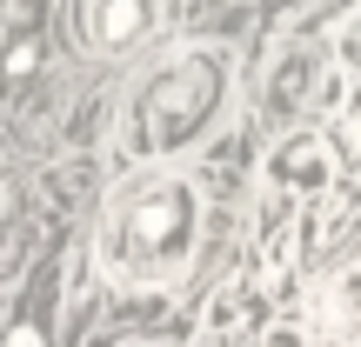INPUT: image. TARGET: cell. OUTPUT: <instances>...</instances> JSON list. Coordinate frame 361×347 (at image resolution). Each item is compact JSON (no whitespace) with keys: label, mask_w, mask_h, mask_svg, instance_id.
Wrapping results in <instances>:
<instances>
[{"label":"cell","mask_w":361,"mask_h":347,"mask_svg":"<svg viewBox=\"0 0 361 347\" xmlns=\"http://www.w3.org/2000/svg\"><path fill=\"white\" fill-rule=\"evenodd\" d=\"M328 53H335L341 74H361V0L335 20V34H328Z\"/></svg>","instance_id":"obj_8"},{"label":"cell","mask_w":361,"mask_h":347,"mask_svg":"<svg viewBox=\"0 0 361 347\" xmlns=\"http://www.w3.org/2000/svg\"><path fill=\"white\" fill-rule=\"evenodd\" d=\"M34 61H40V47L34 40H13V53H7V74L20 80V74H34Z\"/></svg>","instance_id":"obj_9"},{"label":"cell","mask_w":361,"mask_h":347,"mask_svg":"<svg viewBox=\"0 0 361 347\" xmlns=\"http://www.w3.org/2000/svg\"><path fill=\"white\" fill-rule=\"evenodd\" d=\"M314 321L328 341H361V274H335L314 294Z\"/></svg>","instance_id":"obj_5"},{"label":"cell","mask_w":361,"mask_h":347,"mask_svg":"<svg viewBox=\"0 0 361 347\" xmlns=\"http://www.w3.org/2000/svg\"><path fill=\"white\" fill-rule=\"evenodd\" d=\"M335 180H341V160H335V141L322 127H295V134L274 141V154H268V187L274 194L314 207V201L335 194Z\"/></svg>","instance_id":"obj_3"},{"label":"cell","mask_w":361,"mask_h":347,"mask_svg":"<svg viewBox=\"0 0 361 347\" xmlns=\"http://www.w3.org/2000/svg\"><path fill=\"white\" fill-rule=\"evenodd\" d=\"M161 27V0H87L80 7V40L94 53H128Z\"/></svg>","instance_id":"obj_4"},{"label":"cell","mask_w":361,"mask_h":347,"mask_svg":"<svg viewBox=\"0 0 361 347\" xmlns=\"http://www.w3.org/2000/svg\"><path fill=\"white\" fill-rule=\"evenodd\" d=\"M261 347H314V341L301 334V327H288V321H281V327H268V334H261Z\"/></svg>","instance_id":"obj_10"},{"label":"cell","mask_w":361,"mask_h":347,"mask_svg":"<svg viewBox=\"0 0 361 347\" xmlns=\"http://www.w3.org/2000/svg\"><path fill=\"white\" fill-rule=\"evenodd\" d=\"M228 87H234V61L221 47H180L174 61H161L128 107V160H168L194 147L221 120Z\"/></svg>","instance_id":"obj_2"},{"label":"cell","mask_w":361,"mask_h":347,"mask_svg":"<svg viewBox=\"0 0 361 347\" xmlns=\"http://www.w3.org/2000/svg\"><path fill=\"white\" fill-rule=\"evenodd\" d=\"M348 127H355V141H361V94H355V107H348Z\"/></svg>","instance_id":"obj_12"},{"label":"cell","mask_w":361,"mask_h":347,"mask_svg":"<svg viewBox=\"0 0 361 347\" xmlns=\"http://www.w3.org/2000/svg\"><path fill=\"white\" fill-rule=\"evenodd\" d=\"M308 101H314V61H308V53H288V61L274 67V80H268V107L301 114Z\"/></svg>","instance_id":"obj_7"},{"label":"cell","mask_w":361,"mask_h":347,"mask_svg":"<svg viewBox=\"0 0 361 347\" xmlns=\"http://www.w3.org/2000/svg\"><path fill=\"white\" fill-rule=\"evenodd\" d=\"M7 347H47V334H40V327H13Z\"/></svg>","instance_id":"obj_11"},{"label":"cell","mask_w":361,"mask_h":347,"mask_svg":"<svg viewBox=\"0 0 361 347\" xmlns=\"http://www.w3.org/2000/svg\"><path fill=\"white\" fill-rule=\"evenodd\" d=\"M194 247H201V194H194V180L154 174L114 201L101 241H94V260L121 287H174L194 267Z\"/></svg>","instance_id":"obj_1"},{"label":"cell","mask_w":361,"mask_h":347,"mask_svg":"<svg viewBox=\"0 0 361 347\" xmlns=\"http://www.w3.org/2000/svg\"><path fill=\"white\" fill-rule=\"evenodd\" d=\"M247 321H255V281H228L214 301H207V341L201 347H228L234 334H247Z\"/></svg>","instance_id":"obj_6"},{"label":"cell","mask_w":361,"mask_h":347,"mask_svg":"<svg viewBox=\"0 0 361 347\" xmlns=\"http://www.w3.org/2000/svg\"><path fill=\"white\" fill-rule=\"evenodd\" d=\"M0 220H7V180H0Z\"/></svg>","instance_id":"obj_13"}]
</instances>
